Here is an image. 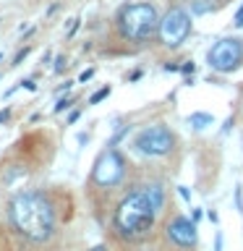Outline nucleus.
Returning <instances> with one entry per match:
<instances>
[{
	"label": "nucleus",
	"instance_id": "nucleus-1",
	"mask_svg": "<svg viewBox=\"0 0 243 251\" xmlns=\"http://www.w3.org/2000/svg\"><path fill=\"white\" fill-rule=\"evenodd\" d=\"M8 220L13 230L31 243H45L55 233V207L42 191H19L8 201Z\"/></svg>",
	"mask_w": 243,
	"mask_h": 251
},
{
	"label": "nucleus",
	"instance_id": "nucleus-2",
	"mask_svg": "<svg viewBox=\"0 0 243 251\" xmlns=\"http://www.w3.org/2000/svg\"><path fill=\"white\" fill-rule=\"evenodd\" d=\"M154 220H157V209L152 207L146 191L144 188H136V191L125 194L121 204L115 207L113 225H115L118 235H123L125 241H136L152 230Z\"/></svg>",
	"mask_w": 243,
	"mask_h": 251
},
{
	"label": "nucleus",
	"instance_id": "nucleus-3",
	"mask_svg": "<svg viewBox=\"0 0 243 251\" xmlns=\"http://www.w3.org/2000/svg\"><path fill=\"white\" fill-rule=\"evenodd\" d=\"M160 13L152 3H125L115 13V26L128 42H149L157 34Z\"/></svg>",
	"mask_w": 243,
	"mask_h": 251
},
{
	"label": "nucleus",
	"instance_id": "nucleus-4",
	"mask_svg": "<svg viewBox=\"0 0 243 251\" xmlns=\"http://www.w3.org/2000/svg\"><path fill=\"white\" fill-rule=\"evenodd\" d=\"M191 29H194V21H191V13L180 5H172L170 11H165V16H160V24H157V37L165 47L175 50L191 37Z\"/></svg>",
	"mask_w": 243,
	"mask_h": 251
},
{
	"label": "nucleus",
	"instance_id": "nucleus-5",
	"mask_svg": "<svg viewBox=\"0 0 243 251\" xmlns=\"http://www.w3.org/2000/svg\"><path fill=\"white\" fill-rule=\"evenodd\" d=\"M133 149L144 157H165L175 149V133L165 123L146 126L133 136Z\"/></svg>",
	"mask_w": 243,
	"mask_h": 251
},
{
	"label": "nucleus",
	"instance_id": "nucleus-6",
	"mask_svg": "<svg viewBox=\"0 0 243 251\" xmlns=\"http://www.w3.org/2000/svg\"><path fill=\"white\" fill-rule=\"evenodd\" d=\"M207 63L217 74H235L243 66V39L238 37H222L209 47Z\"/></svg>",
	"mask_w": 243,
	"mask_h": 251
},
{
	"label": "nucleus",
	"instance_id": "nucleus-7",
	"mask_svg": "<svg viewBox=\"0 0 243 251\" xmlns=\"http://www.w3.org/2000/svg\"><path fill=\"white\" fill-rule=\"evenodd\" d=\"M125 178V157L115 147L102 149L92 168V183L99 188H113Z\"/></svg>",
	"mask_w": 243,
	"mask_h": 251
},
{
	"label": "nucleus",
	"instance_id": "nucleus-8",
	"mask_svg": "<svg viewBox=\"0 0 243 251\" xmlns=\"http://www.w3.org/2000/svg\"><path fill=\"white\" fill-rule=\"evenodd\" d=\"M168 238L170 243H175L178 249H194L196 241H199V233H196V223L191 217H172L168 225Z\"/></svg>",
	"mask_w": 243,
	"mask_h": 251
},
{
	"label": "nucleus",
	"instance_id": "nucleus-9",
	"mask_svg": "<svg viewBox=\"0 0 243 251\" xmlns=\"http://www.w3.org/2000/svg\"><path fill=\"white\" fill-rule=\"evenodd\" d=\"M144 191L149 196V201H152V207L157 209V215H160L162 207H165V188H162V183H149V186H144Z\"/></svg>",
	"mask_w": 243,
	"mask_h": 251
},
{
	"label": "nucleus",
	"instance_id": "nucleus-10",
	"mask_svg": "<svg viewBox=\"0 0 243 251\" xmlns=\"http://www.w3.org/2000/svg\"><path fill=\"white\" fill-rule=\"evenodd\" d=\"M188 123H191L196 131H201V128H207V126L215 123V115L212 113H194V115H188Z\"/></svg>",
	"mask_w": 243,
	"mask_h": 251
},
{
	"label": "nucleus",
	"instance_id": "nucleus-11",
	"mask_svg": "<svg viewBox=\"0 0 243 251\" xmlns=\"http://www.w3.org/2000/svg\"><path fill=\"white\" fill-rule=\"evenodd\" d=\"M105 97H110V86H102L99 92H94L92 97H89V105H97V102H102Z\"/></svg>",
	"mask_w": 243,
	"mask_h": 251
},
{
	"label": "nucleus",
	"instance_id": "nucleus-12",
	"mask_svg": "<svg viewBox=\"0 0 243 251\" xmlns=\"http://www.w3.org/2000/svg\"><path fill=\"white\" fill-rule=\"evenodd\" d=\"M71 105H73V97H60L58 102H55V107H52V113H63V110H68Z\"/></svg>",
	"mask_w": 243,
	"mask_h": 251
},
{
	"label": "nucleus",
	"instance_id": "nucleus-13",
	"mask_svg": "<svg viewBox=\"0 0 243 251\" xmlns=\"http://www.w3.org/2000/svg\"><path fill=\"white\" fill-rule=\"evenodd\" d=\"M128 131H131V126H123V128H121V131H118V133H115V136H113V139H110V147H115V144H118V141H121V139L125 136V133H128Z\"/></svg>",
	"mask_w": 243,
	"mask_h": 251
},
{
	"label": "nucleus",
	"instance_id": "nucleus-14",
	"mask_svg": "<svg viewBox=\"0 0 243 251\" xmlns=\"http://www.w3.org/2000/svg\"><path fill=\"white\" fill-rule=\"evenodd\" d=\"M29 50H31V47H24V50H19V52H16V58H13V63H11V66H19V63H21V60L29 55Z\"/></svg>",
	"mask_w": 243,
	"mask_h": 251
},
{
	"label": "nucleus",
	"instance_id": "nucleus-15",
	"mask_svg": "<svg viewBox=\"0 0 243 251\" xmlns=\"http://www.w3.org/2000/svg\"><path fill=\"white\" fill-rule=\"evenodd\" d=\"M63 68H66V58H63V55H58V58H55L52 71H55V74H63Z\"/></svg>",
	"mask_w": 243,
	"mask_h": 251
},
{
	"label": "nucleus",
	"instance_id": "nucleus-16",
	"mask_svg": "<svg viewBox=\"0 0 243 251\" xmlns=\"http://www.w3.org/2000/svg\"><path fill=\"white\" fill-rule=\"evenodd\" d=\"M233 26H235V29H243V5L238 8V13H235V19H233Z\"/></svg>",
	"mask_w": 243,
	"mask_h": 251
},
{
	"label": "nucleus",
	"instance_id": "nucleus-17",
	"mask_svg": "<svg viewBox=\"0 0 243 251\" xmlns=\"http://www.w3.org/2000/svg\"><path fill=\"white\" fill-rule=\"evenodd\" d=\"M194 71H196V66H194L191 60H188V63H183V66H180V74H186V76H188V74H194Z\"/></svg>",
	"mask_w": 243,
	"mask_h": 251
},
{
	"label": "nucleus",
	"instance_id": "nucleus-18",
	"mask_svg": "<svg viewBox=\"0 0 243 251\" xmlns=\"http://www.w3.org/2000/svg\"><path fill=\"white\" fill-rule=\"evenodd\" d=\"M21 86H24V89H26V92H37V84L34 81H31V78H26V81H19Z\"/></svg>",
	"mask_w": 243,
	"mask_h": 251
},
{
	"label": "nucleus",
	"instance_id": "nucleus-19",
	"mask_svg": "<svg viewBox=\"0 0 243 251\" xmlns=\"http://www.w3.org/2000/svg\"><path fill=\"white\" fill-rule=\"evenodd\" d=\"M92 76H94V68H86V71H81V76H78V81H89Z\"/></svg>",
	"mask_w": 243,
	"mask_h": 251
},
{
	"label": "nucleus",
	"instance_id": "nucleus-20",
	"mask_svg": "<svg viewBox=\"0 0 243 251\" xmlns=\"http://www.w3.org/2000/svg\"><path fill=\"white\" fill-rule=\"evenodd\" d=\"M178 194H180V199H183V201L191 199V194H188V188H186V186H178Z\"/></svg>",
	"mask_w": 243,
	"mask_h": 251
},
{
	"label": "nucleus",
	"instance_id": "nucleus-21",
	"mask_svg": "<svg viewBox=\"0 0 243 251\" xmlns=\"http://www.w3.org/2000/svg\"><path fill=\"white\" fill-rule=\"evenodd\" d=\"M141 76H144V71H141V68H136V71H133V74L128 76V81H139Z\"/></svg>",
	"mask_w": 243,
	"mask_h": 251
},
{
	"label": "nucleus",
	"instance_id": "nucleus-22",
	"mask_svg": "<svg viewBox=\"0 0 243 251\" xmlns=\"http://www.w3.org/2000/svg\"><path fill=\"white\" fill-rule=\"evenodd\" d=\"M235 204H238V212H243V201H241V186L235 188Z\"/></svg>",
	"mask_w": 243,
	"mask_h": 251
},
{
	"label": "nucleus",
	"instance_id": "nucleus-23",
	"mask_svg": "<svg viewBox=\"0 0 243 251\" xmlns=\"http://www.w3.org/2000/svg\"><path fill=\"white\" fill-rule=\"evenodd\" d=\"M8 118H11V107H5V110H0V123H5Z\"/></svg>",
	"mask_w": 243,
	"mask_h": 251
},
{
	"label": "nucleus",
	"instance_id": "nucleus-24",
	"mask_svg": "<svg viewBox=\"0 0 243 251\" xmlns=\"http://www.w3.org/2000/svg\"><path fill=\"white\" fill-rule=\"evenodd\" d=\"M201 217H204V209H194V215H191V220H194V223H199Z\"/></svg>",
	"mask_w": 243,
	"mask_h": 251
},
{
	"label": "nucleus",
	"instance_id": "nucleus-25",
	"mask_svg": "<svg viewBox=\"0 0 243 251\" xmlns=\"http://www.w3.org/2000/svg\"><path fill=\"white\" fill-rule=\"evenodd\" d=\"M215 251H222V235L217 233V238H215Z\"/></svg>",
	"mask_w": 243,
	"mask_h": 251
},
{
	"label": "nucleus",
	"instance_id": "nucleus-26",
	"mask_svg": "<svg viewBox=\"0 0 243 251\" xmlns=\"http://www.w3.org/2000/svg\"><path fill=\"white\" fill-rule=\"evenodd\" d=\"M78 115H81V113H78V110H73V113L68 115V123H76V121H78Z\"/></svg>",
	"mask_w": 243,
	"mask_h": 251
},
{
	"label": "nucleus",
	"instance_id": "nucleus-27",
	"mask_svg": "<svg viewBox=\"0 0 243 251\" xmlns=\"http://www.w3.org/2000/svg\"><path fill=\"white\" fill-rule=\"evenodd\" d=\"M92 251H105V246H94Z\"/></svg>",
	"mask_w": 243,
	"mask_h": 251
},
{
	"label": "nucleus",
	"instance_id": "nucleus-28",
	"mask_svg": "<svg viewBox=\"0 0 243 251\" xmlns=\"http://www.w3.org/2000/svg\"><path fill=\"white\" fill-rule=\"evenodd\" d=\"M0 60H3V52H0Z\"/></svg>",
	"mask_w": 243,
	"mask_h": 251
}]
</instances>
